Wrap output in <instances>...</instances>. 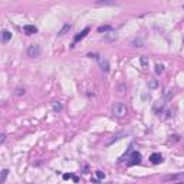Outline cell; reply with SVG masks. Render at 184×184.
Returning <instances> with one entry per match:
<instances>
[{
	"label": "cell",
	"instance_id": "18",
	"mask_svg": "<svg viewBox=\"0 0 184 184\" xmlns=\"http://www.w3.org/2000/svg\"><path fill=\"white\" fill-rule=\"evenodd\" d=\"M25 92H26V89H25V88H16V89H15V94H16L17 96L25 95Z\"/></svg>",
	"mask_w": 184,
	"mask_h": 184
},
{
	"label": "cell",
	"instance_id": "19",
	"mask_svg": "<svg viewBox=\"0 0 184 184\" xmlns=\"http://www.w3.org/2000/svg\"><path fill=\"white\" fill-rule=\"evenodd\" d=\"M96 4H105V6H111V4H115V1H96Z\"/></svg>",
	"mask_w": 184,
	"mask_h": 184
},
{
	"label": "cell",
	"instance_id": "8",
	"mask_svg": "<svg viewBox=\"0 0 184 184\" xmlns=\"http://www.w3.org/2000/svg\"><path fill=\"white\" fill-rule=\"evenodd\" d=\"M104 178H105V173H102V171H95L94 173V177H92V183H101Z\"/></svg>",
	"mask_w": 184,
	"mask_h": 184
},
{
	"label": "cell",
	"instance_id": "10",
	"mask_svg": "<svg viewBox=\"0 0 184 184\" xmlns=\"http://www.w3.org/2000/svg\"><path fill=\"white\" fill-rule=\"evenodd\" d=\"M71 28H72V26H71L69 23H65V25L62 26V29H60V30H59V32H58V36L60 37V36H63V35H66L68 32L71 30Z\"/></svg>",
	"mask_w": 184,
	"mask_h": 184
},
{
	"label": "cell",
	"instance_id": "24",
	"mask_svg": "<svg viewBox=\"0 0 184 184\" xmlns=\"http://www.w3.org/2000/svg\"><path fill=\"white\" fill-rule=\"evenodd\" d=\"M183 150H184V145H183Z\"/></svg>",
	"mask_w": 184,
	"mask_h": 184
},
{
	"label": "cell",
	"instance_id": "1",
	"mask_svg": "<svg viewBox=\"0 0 184 184\" xmlns=\"http://www.w3.org/2000/svg\"><path fill=\"white\" fill-rule=\"evenodd\" d=\"M127 105L124 102H115L112 105V115L117 118H124L127 115Z\"/></svg>",
	"mask_w": 184,
	"mask_h": 184
},
{
	"label": "cell",
	"instance_id": "22",
	"mask_svg": "<svg viewBox=\"0 0 184 184\" xmlns=\"http://www.w3.org/2000/svg\"><path fill=\"white\" fill-rule=\"evenodd\" d=\"M157 85H158V83H157V81H154V79L148 83V86H151V88H157Z\"/></svg>",
	"mask_w": 184,
	"mask_h": 184
},
{
	"label": "cell",
	"instance_id": "5",
	"mask_svg": "<svg viewBox=\"0 0 184 184\" xmlns=\"http://www.w3.org/2000/svg\"><path fill=\"white\" fill-rule=\"evenodd\" d=\"M162 160H164V157H162L161 153H154V154L150 155V161L153 162V164H160V162H162Z\"/></svg>",
	"mask_w": 184,
	"mask_h": 184
},
{
	"label": "cell",
	"instance_id": "3",
	"mask_svg": "<svg viewBox=\"0 0 184 184\" xmlns=\"http://www.w3.org/2000/svg\"><path fill=\"white\" fill-rule=\"evenodd\" d=\"M26 53L29 58H39L40 53H42V49L39 45H29L28 49H26Z\"/></svg>",
	"mask_w": 184,
	"mask_h": 184
},
{
	"label": "cell",
	"instance_id": "15",
	"mask_svg": "<svg viewBox=\"0 0 184 184\" xmlns=\"http://www.w3.org/2000/svg\"><path fill=\"white\" fill-rule=\"evenodd\" d=\"M7 176H9V170L7 168L1 170V184L6 183V180H7Z\"/></svg>",
	"mask_w": 184,
	"mask_h": 184
},
{
	"label": "cell",
	"instance_id": "20",
	"mask_svg": "<svg viewBox=\"0 0 184 184\" xmlns=\"http://www.w3.org/2000/svg\"><path fill=\"white\" fill-rule=\"evenodd\" d=\"M63 178H65V180H69V178H74L75 181H78V178H76V177H74V176H72V174H63Z\"/></svg>",
	"mask_w": 184,
	"mask_h": 184
},
{
	"label": "cell",
	"instance_id": "13",
	"mask_svg": "<svg viewBox=\"0 0 184 184\" xmlns=\"http://www.w3.org/2000/svg\"><path fill=\"white\" fill-rule=\"evenodd\" d=\"M142 45H144V40H142V39H138V37L134 39L133 42H131V46H133V48H141Z\"/></svg>",
	"mask_w": 184,
	"mask_h": 184
},
{
	"label": "cell",
	"instance_id": "25",
	"mask_svg": "<svg viewBox=\"0 0 184 184\" xmlns=\"http://www.w3.org/2000/svg\"><path fill=\"white\" fill-rule=\"evenodd\" d=\"M110 184H112V183H110Z\"/></svg>",
	"mask_w": 184,
	"mask_h": 184
},
{
	"label": "cell",
	"instance_id": "7",
	"mask_svg": "<svg viewBox=\"0 0 184 184\" xmlns=\"http://www.w3.org/2000/svg\"><path fill=\"white\" fill-rule=\"evenodd\" d=\"M98 63H99L101 71H104V72H110V62H108L105 58H99L98 59Z\"/></svg>",
	"mask_w": 184,
	"mask_h": 184
},
{
	"label": "cell",
	"instance_id": "9",
	"mask_svg": "<svg viewBox=\"0 0 184 184\" xmlns=\"http://www.w3.org/2000/svg\"><path fill=\"white\" fill-rule=\"evenodd\" d=\"M10 39H12V32L3 30V32H1V43H7Z\"/></svg>",
	"mask_w": 184,
	"mask_h": 184
},
{
	"label": "cell",
	"instance_id": "6",
	"mask_svg": "<svg viewBox=\"0 0 184 184\" xmlns=\"http://www.w3.org/2000/svg\"><path fill=\"white\" fill-rule=\"evenodd\" d=\"M23 32H25L28 36H30V35L37 33V28L35 25H25V26H23Z\"/></svg>",
	"mask_w": 184,
	"mask_h": 184
},
{
	"label": "cell",
	"instance_id": "11",
	"mask_svg": "<svg viewBox=\"0 0 184 184\" xmlns=\"http://www.w3.org/2000/svg\"><path fill=\"white\" fill-rule=\"evenodd\" d=\"M184 173H178V174H170V176H165L164 180H177V178H183Z\"/></svg>",
	"mask_w": 184,
	"mask_h": 184
},
{
	"label": "cell",
	"instance_id": "16",
	"mask_svg": "<svg viewBox=\"0 0 184 184\" xmlns=\"http://www.w3.org/2000/svg\"><path fill=\"white\" fill-rule=\"evenodd\" d=\"M164 72V65H160V63H157L155 65V74L157 75H161Z\"/></svg>",
	"mask_w": 184,
	"mask_h": 184
},
{
	"label": "cell",
	"instance_id": "17",
	"mask_svg": "<svg viewBox=\"0 0 184 184\" xmlns=\"http://www.w3.org/2000/svg\"><path fill=\"white\" fill-rule=\"evenodd\" d=\"M173 94H174V91H173V89H167V91H165V94H164V99H165V101H168L170 98L173 96Z\"/></svg>",
	"mask_w": 184,
	"mask_h": 184
},
{
	"label": "cell",
	"instance_id": "4",
	"mask_svg": "<svg viewBox=\"0 0 184 184\" xmlns=\"http://www.w3.org/2000/svg\"><path fill=\"white\" fill-rule=\"evenodd\" d=\"M88 33H89V28H85V29L82 30V32L76 33V35H75V37H74V43H72V48H74L75 45H76L78 42H79V40H82L83 37H85L86 35H88Z\"/></svg>",
	"mask_w": 184,
	"mask_h": 184
},
{
	"label": "cell",
	"instance_id": "23",
	"mask_svg": "<svg viewBox=\"0 0 184 184\" xmlns=\"http://www.w3.org/2000/svg\"><path fill=\"white\" fill-rule=\"evenodd\" d=\"M4 141H6V134H1L0 135V144H4Z\"/></svg>",
	"mask_w": 184,
	"mask_h": 184
},
{
	"label": "cell",
	"instance_id": "21",
	"mask_svg": "<svg viewBox=\"0 0 184 184\" xmlns=\"http://www.w3.org/2000/svg\"><path fill=\"white\" fill-rule=\"evenodd\" d=\"M141 63H142L144 68H147V58L145 56H141Z\"/></svg>",
	"mask_w": 184,
	"mask_h": 184
},
{
	"label": "cell",
	"instance_id": "2",
	"mask_svg": "<svg viewBox=\"0 0 184 184\" xmlns=\"http://www.w3.org/2000/svg\"><path fill=\"white\" fill-rule=\"evenodd\" d=\"M141 160H142V155H141L138 151L133 150L131 154L128 155V165H130V167H131V165H137V164L141 162Z\"/></svg>",
	"mask_w": 184,
	"mask_h": 184
},
{
	"label": "cell",
	"instance_id": "12",
	"mask_svg": "<svg viewBox=\"0 0 184 184\" xmlns=\"http://www.w3.org/2000/svg\"><path fill=\"white\" fill-rule=\"evenodd\" d=\"M112 30H114V28H112V26H110V25H105V26H99V28H98V32H99V33L112 32Z\"/></svg>",
	"mask_w": 184,
	"mask_h": 184
},
{
	"label": "cell",
	"instance_id": "14",
	"mask_svg": "<svg viewBox=\"0 0 184 184\" xmlns=\"http://www.w3.org/2000/svg\"><path fill=\"white\" fill-rule=\"evenodd\" d=\"M52 110L55 111V112H59V111L62 110V104L59 102V101H55V102H52Z\"/></svg>",
	"mask_w": 184,
	"mask_h": 184
}]
</instances>
